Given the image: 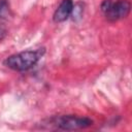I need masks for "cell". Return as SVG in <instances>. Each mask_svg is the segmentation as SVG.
<instances>
[{
	"label": "cell",
	"mask_w": 132,
	"mask_h": 132,
	"mask_svg": "<svg viewBox=\"0 0 132 132\" xmlns=\"http://www.w3.org/2000/svg\"><path fill=\"white\" fill-rule=\"evenodd\" d=\"M53 124L62 130L72 131L78 129H86L93 125V121L88 117H76L73 114H64L52 119Z\"/></svg>",
	"instance_id": "obj_3"
},
{
	"label": "cell",
	"mask_w": 132,
	"mask_h": 132,
	"mask_svg": "<svg viewBox=\"0 0 132 132\" xmlns=\"http://www.w3.org/2000/svg\"><path fill=\"white\" fill-rule=\"evenodd\" d=\"M73 1L72 0H62L60 5L57 7L56 11L54 12L53 20L56 23H62L68 20L71 16L72 9H73Z\"/></svg>",
	"instance_id": "obj_4"
},
{
	"label": "cell",
	"mask_w": 132,
	"mask_h": 132,
	"mask_svg": "<svg viewBox=\"0 0 132 132\" xmlns=\"http://www.w3.org/2000/svg\"><path fill=\"white\" fill-rule=\"evenodd\" d=\"M84 13V4L81 2H77L76 4H73V9H72V20L75 22H78L82 18Z\"/></svg>",
	"instance_id": "obj_5"
},
{
	"label": "cell",
	"mask_w": 132,
	"mask_h": 132,
	"mask_svg": "<svg viewBox=\"0 0 132 132\" xmlns=\"http://www.w3.org/2000/svg\"><path fill=\"white\" fill-rule=\"evenodd\" d=\"M45 48L41 47L35 51H24L18 54H13L9 57H7L4 61L3 64L14 71H26L29 70L30 68L34 67L40 58L44 55Z\"/></svg>",
	"instance_id": "obj_1"
},
{
	"label": "cell",
	"mask_w": 132,
	"mask_h": 132,
	"mask_svg": "<svg viewBox=\"0 0 132 132\" xmlns=\"http://www.w3.org/2000/svg\"><path fill=\"white\" fill-rule=\"evenodd\" d=\"M6 34H7V31H6V29L2 26V25H0V41L6 36Z\"/></svg>",
	"instance_id": "obj_7"
},
{
	"label": "cell",
	"mask_w": 132,
	"mask_h": 132,
	"mask_svg": "<svg viewBox=\"0 0 132 132\" xmlns=\"http://www.w3.org/2000/svg\"><path fill=\"white\" fill-rule=\"evenodd\" d=\"M9 13V3L7 0H0V19H4Z\"/></svg>",
	"instance_id": "obj_6"
},
{
	"label": "cell",
	"mask_w": 132,
	"mask_h": 132,
	"mask_svg": "<svg viewBox=\"0 0 132 132\" xmlns=\"http://www.w3.org/2000/svg\"><path fill=\"white\" fill-rule=\"evenodd\" d=\"M100 8L107 21L117 22L128 16L131 9V3L128 0H118L117 2L104 0Z\"/></svg>",
	"instance_id": "obj_2"
}]
</instances>
